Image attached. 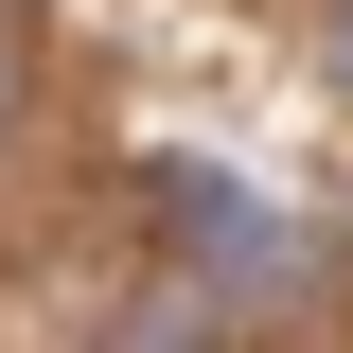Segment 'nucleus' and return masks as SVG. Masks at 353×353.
<instances>
[{
	"label": "nucleus",
	"instance_id": "f257e3e1",
	"mask_svg": "<svg viewBox=\"0 0 353 353\" xmlns=\"http://www.w3.org/2000/svg\"><path fill=\"white\" fill-rule=\"evenodd\" d=\"M159 212L194 230V265H176V283H212V301H230V283H248V301H265V283H283V301L318 283V230H283L265 194H230L212 159H159Z\"/></svg>",
	"mask_w": 353,
	"mask_h": 353
},
{
	"label": "nucleus",
	"instance_id": "f03ea898",
	"mask_svg": "<svg viewBox=\"0 0 353 353\" xmlns=\"http://www.w3.org/2000/svg\"><path fill=\"white\" fill-rule=\"evenodd\" d=\"M106 353H212V283H159V301H124V336Z\"/></svg>",
	"mask_w": 353,
	"mask_h": 353
},
{
	"label": "nucleus",
	"instance_id": "7ed1b4c3",
	"mask_svg": "<svg viewBox=\"0 0 353 353\" xmlns=\"http://www.w3.org/2000/svg\"><path fill=\"white\" fill-rule=\"evenodd\" d=\"M336 88H353V0H336Z\"/></svg>",
	"mask_w": 353,
	"mask_h": 353
},
{
	"label": "nucleus",
	"instance_id": "20e7f679",
	"mask_svg": "<svg viewBox=\"0 0 353 353\" xmlns=\"http://www.w3.org/2000/svg\"><path fill=\"white\" fill-rule=\"evenodd\" d=\"M0 106H18V36H0Z\"/></svg>",
	"mask_w": 353,
	"mask_h": 353
}]
</instances>
